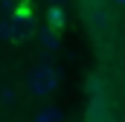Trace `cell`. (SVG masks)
I'll use <instances>...</instances> for the list:
<instances>
[{"label": "cell", "instance_id": "cell-2", "mask_svg": "<svg viewBox=\"0 0 125 122\" xmlns=\"http://www.w3.org/2000/svg\"><path fill=\"white\" fill-rule=\"evenodd\" d=\"M55 84H58V79H55V70H52L50 64H38L29 73V93L38 96V99L50 96V93L55 90Z\"/></svg>", "mask_w": 125, "mask_h": 122}, {"label": "cell", "instance_id": "cell-5", "mask_svg": "<svg viewBox=\"0 0 125 122\" xmlns=\"http://www.w3.org/2000/svg\"><path fill=\"white\" fill-rule=\"evenodd\" d=\"M15 102V90L12 87H0V105H12Z\"/></svg>", "mask_w": 125, "mask_h": 122}, {"label": "cell", "instance_id": "cell-7", "mask_svg": "<svg viewBox=\"0 0 125 122\" xmlns=\"http://www.w3.org/2000/svg\"><path fill=\"white\" fill-rule=\"evenodd\" d=\"M111 3H114V6H125V0H111Z\"/></svg>", "mask_w": 125, "mask_h": 122}, {"label": "cell", "instance_id": "cell-1", "mask_svg": "<svg viewBox=\"0 0 125 122\" xmlns=\"http://www.w3.org/2000/svg\"><path fill=\"white\" fill-rule=\"evenodd\" d=\"M32 32H35V20L23 9L0 20V38L3 41H26V38H32Z\"/></svg>", "mask_w": 125, "mask_h": 122}, {"label": "cell", "instance_id": "cell-8", "mask_svg": "<svg viewBox=\"0 0 125 122\" xmlns=\"http://www.w3.org/2000/svg\"><path fill=\"white\" fill-rule=\"evenodd\" d=\"M52 3H61V0H52Z\"/></svg>", "mask_w": 125, "mask_h": 122}, {"label": "cell", "instance_id": "cell-3", "mask_svg": "<svg viewBox=\"0 0 125 122\" xmlns=\"http://www.w3.org/2000/svg\"><path fill=\"white\" fill-rule=\"evenodd\" d=\"M41 47H44V52H55L58 50V35L55 32H44L41 35Z\"/></svg>", "mask_w": 125, "mask_h": 122}, {"label": "cell", "instance_id": "cell-4", "mask_svg": "<svg viewBox=\"0 0 125 122\" xmlns=\"http://www.w3.org/2000/svg\"><path fill=\"white\" fill-rule=\"evenodd\" d=\"M32 122H61V116H58L55 108H44V111H38V116Z\"/></svg>", "mask_w": 125, "mask_h": 122}, {"label": "cell", "instance_id": "cell-6", "mask_svg": "<svg viewBox=\"0 0 125 122\" xmlns=\"http://www.w3.org/2000/svg\"><path fill=\"white\" fill-rule=\"evenodd\" d=\"M61 9H58V6H55V9H52V12H50V26H52V29H58V26H61Z\"/></svg>", "mask_w": 125, "mask_h": 122}]
</instances>
